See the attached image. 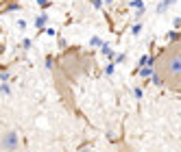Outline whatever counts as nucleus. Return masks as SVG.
<instances>
[{"label": "nucleus", "mask_w": 181, "mask_h": 152, "mask_svg": "<svg viewBox=\"0 0 181 152\" xmlns=\"http://www.w3.org/2000/svg\"><path fill=\"white\" fill-rule=\"evenodd\" d=\"M37 4L39 7H48V0H37Z\"/></svg>", "instance_id": "obj_16"}, {"label": "nucleus", "mask_w": 181, "mask_h": 152, "mask_svg": "<svg viewBox=\"0 0 181 152\" xmlns=\"http://www.w3.org/2000/svg\"><path fill=\"white\" fill-rule=\"evenodd\" d=\"M31 46H33V41H31L29 37H24V41H22V48H24V50H29Z\"/></svg>", "instance_id": "obj_8"}, {"label": "nucleus", "mask_w": 181, "mask_h": 152, "mask_svg": "<svg viewBox=\"0 0 181 152\" xmlns=\"http://www.w3.org/2000/svg\"><path fill=\"white\" fill-rule=\"evenodd\" d=\"M92 4H94L96 9H101V7H103V0H92Z\"/></svg>", "instance_id": "obj_15"}, {"label": "nucleus", "mask_w": 181, "mask_h": 152, "mask_svg": "<svg viewBox=\"0 0 181 152\" xmlns=\"http://www.w3.org/2000/svg\"><path fill=\"white\" fill-rule=\"evenodd\" d=\"M168 70H170V74H181V55H173L170 57Z\"/></svg>", "instance_id": "obj_2"}, {"label": "nucleus", "mask_w": 181, "mask_h": 152, "mask_svg": "<svg viewBox=\"0 0 181 152\" xmlns=\"http://www.w3.org/2000/svg\"><path fill=\"white\" fill-rule=\"evenodd\" d=\"M153 83H155V85H161V83H164V80H161V78H159V76L155 74V76H153Z\"/></svg>", "instance_id": "obj_14"}, {"label": "nucleus", "mask_w": 181, "mask_h": 152, "mask_svg": "<svg viewBox=\"0 0 181 152\" xmlns=\"http://www.w3.org/2000/svg\"><path fill=\"white\" fill-rule=\"evenodd\" d=\"M170 4H175V0H161V2H159V7H157V13H164Z\"/></svg>", "instance_id": "obj_5"}, {"label": "nucleus", "mask_w": 181, "mask_h": 152, "mask_svg": "<svg viewBox=\"0 0 181 152\" xmlns=\"http://www.w3.org/2000/svg\"><path fill=\"white\" fill-rule=\"evenodd\" d=\"M142 33V24H135L133 26V35H140Z\"/></svg>", "instance_id": "obj_12"}, {"label": "nucleus", "mask_w": 181, "mask_h": 152, "mask_svg": "<svg viewBox=\"0 0 181 152\" xmlns=\"http://www.w3.org/2000/svg\"><path fill=\"white\" fill-rule=\"evenodd\" d=\"M153 74H155V72L151 70V65H142V67H140V76H142V78H148V76H153Z\"/></svg>", "instance_id": "obj_4"}, {"label": "nucleus", "mask_w": 181, "mask_h": 152, "mask_svg": "<svg viewBox=\"0 0 181 152\" xmlns=\"http://www.w3.org/2000/svg\"><path fill=\"white\" fill-rule=\"evenodd\" d=\"M0 91L7 96V94H11V89H9V85H5V83H2V85H0Z\"/></svg>", "instance_id": "obj_11"}, {"label": "nucleus", "mask_w": 181, "mask_h": 152, "mask_svg": "<svg viewBox=\"0 0 181 152\" xmlns=\"http://www.w3.org/2000/svg\"><path fill=\"white\" fill-rule=\"evenodd\" d=\"M142 94H144V91H142L140 87H138V89H133V96H135V98H142Z\"/></svg>", "instance_id": "obj_13"}, {"label": "nucleus", "mask_w": 181, "mask_h": 152, "mask_svg": "<svg viewBox=\"0 0 181 152\" xmlns=\"http://www.w3.org/2000/svg\"><path fill=\"white\" fill-rule=\"evenodd\" d=\"M46 22H48V17L44 15V13L35 17V26H37V28H44V26H46Z\"/></svg>", "instance_id": "obj_6"}, {"label": "nucleus", "mask_w": 181, "mask_h": 152, "mask_svg": "<svg viewBox=\"0 0 181 152\" xmlns=\"http://www.w3.org/2000/svg\"><path fill=\"white\" fill-rule=\"evenodd\" d=\"M111 2H114V0H105V4H111Z\"/></svg>", "instance_id": "obj_17"}, {"label": "nucleus", "mask_w": 181, "mask_h": 152, "mask_svg": "<svg viewBox=\"0 0 181 152\" xmlns=\"http://www.w3.org/2000/svg\"><path fill=\"white\" fill-rule=\"evenodd\" d=\"M131 9H135V11H138V13L142 15L146 7H144V2H142V0H133V2H131Z\"/></svg>", "instance_id": "obj_3"}, {"label": "nucleus", "mask_w": 181, "mask_h": 152, "mask_svg": "<svg viewBox=\"0 0 181 152\" xmlns=\"http://www.w3.org/2000/svg\"><path fill=\"white\" fill-rule=\"evenodd\" d=\"M114 61H116V63H124L126 57H124V55H114Z\"/></svg>", "instance_id": "obj_9"}, {"label": "nucleus", "mask_w": 181, "mask_h": 152, "mask_svg": "<svg viewBox=\"0 0 181 152\" xmlns=\"http://www.w3.org/2000/svg\"><path fill=\"white\" fill-rule=\"evenodd\" d=\"M101 50H103V55H105L107 59H111V57H114V50H111V46H109V43H103V46H101Z\"/></svg>", "instance_id": "obj_7"}, {"label": "nucleus", "mask_w": 181, "mask_h": 152, "mask_svg": "<svg viewBox=\"0 0 181 152\" xmlns=\"http://www.w3.org/2000/svg\"><path fill=\"white\" fill-rule=\"evenodd\" d=\"M89 43H92V46H103V39H101V37H92V41H89Z\"/></svg>", "instance_id": "obj_10"}, {"label": "nucleus", "mask_w": 181, "mask_h": 152, "mask_svg": "<svg viewBox=\"0 0 181 152\" xmlns=\"http://www.w3.org/2000/svg\"><path fill=\"white\" fill-rule=\"evenodd\" d=\"M2 148H7V150L17 148V133H7V137L2 139Z\"/></svg>", "instance_id": "obj_1"}]
</instances>
